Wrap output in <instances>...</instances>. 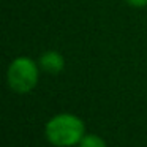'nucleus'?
<instances>
[{
	"instance_id": "20e7f679",
	"label": "nucleus",
	"mask_w": 147,
	"mask_h": 147,
	"mask_svg": "<svg viewBox=\"0 0 147 147\" xmlns=\"http://www.w3.org/2000/svg\"><path fill=\"white\" fill-rule=\"evenodd\" d=\"M78 147H108L101 136L98 134H84Z\"/></svg>"
},
{
	"instance_id": "7ed1b4c3",
	"label": "nucleus",
	"mask_w": 147,
	"mask_h": 147,
	"mask_svg": "<svg viewBox=\"0 0 147 147\" xmlns=\"http://www.w3.org/2000/svg\"><path fill=\"white\" fill-rule=\"evenodd\" d=\"M40 68L46 73L57 74L65 68V59L57 51H46L40 57Z\"/></svg>"
},
{
	"instance_id": "39448f33",
	"label": "nucleus",
	"mask_w": 147,
	"mask_h": 147,
	"mask_svg": "<svg viewBox=\"0 0 147 147\" xmlns=\"http://www.w3.org/2000/svg\"><path fill=\"white\" fill-rule=\"evenodd\" d=\"M128 3L134 8H144L147 7V0H127Z\"/></svg>"
},
{
	"instance_id": "f257e3e1",
	"label": "nucleus",
	"mask_w": 147,
	"mask_h": 147,
	"mask_svg": "<svg viewBox=\"0 0 147 147\" xmlns=\"http://www.w3.org/2000/svg\"><path fill=\"white\" fill-rule=\"evenodd\" d=\"M46 139L55 147H73L86 134V125L74 114H57L49 119L45 127Z\"/></svg>"
},
{
	"instance_id": "f03ea898",
	"label": "nucleus",
	"mask_w": 147,
	"mask_h": 147,
	"mask_svg": "<svg viewBox=\"0 0 147 147\" xmlns=\"http://www.w3.org/2000/svg\"><path fill=\"white\" fill-rule=\"evenodd\" d=\"M38 65L29 57H18L10 63L7 71L8 86L16 93H29L38 84Z\"/></svg>"
}]
</instances>
